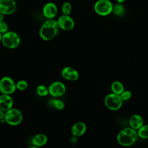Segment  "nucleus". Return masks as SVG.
Returning <instances> with one entry per match:
<instances>
[{"instance_id": "f257e3e1", "label": "nucleus", "mask_w": 148, "mask_h": 148, "mask_svg": "<svg viewBox=\"0 0 148 148\" xmlns=\"http://www.w3.org/2000/svg\"><path fill=\"white\" fill-rule=\"evenodd\" d=\"M60 28L57 21L54 18L46 20L39 30V35L44 40H50L53 39L58 34Z\"/></svg>"}, {"instance_id": "f03ea898", "label": "nucleus", "mask_w": 148, "mask_h": 148, "mask_svg": "<svg viewBox=\"0 0 148 148\" xmlns=\"http://www.w3.org/2000/svg\"><path fill=\"white\" fill-rule=\"evenodd\" d=\"M138 138L137 131L131 127L121 130L117 135L118 143L123 146H130L134 145Z\"/></svg>"}, {"instance_id": "7ed1b4c3", "label": "nucleus", "mask_w": 148, "mask_h": 148, "mask_svg": "<svg viewBox=\"0 0 148 148\" xmlns=\"http://www.w3.org/2000/svg\"><path fill=\"white\" fill-rule=\"evenodd\" d=\"M20 37L16 32L8 31L2 35L1 43L8 49H15L20 45Z\"/></svg>"}, {"instance_id": "20e7f679", "label": "nucleus", "mask_w": 148, "mask_h": 148, "mask_svg": "<svg viewBox=\"0 0 148 148\" xmlns=\"http://www.w3.org/2000/svg\"><path fill=\"white\" fill-rule=\"evenodd\" d=\"M4 120L5 123L12 126L20 124L23 120V114L21 111L16 108H11L5 112Z\"/></svg>"}, {"instance_id": "39448f33", "label": "nucleus", "mask_w": 148, "mask_h": 148, "mask_svg": "<svg viewBox=\"0 0 148 148\" xmlns=\"http://www.w3.org/2000/svg\"><path fill=\"white\" fill-rule=\"evenodd\" d=\"M113 3L110 0H98L94 5L95 12L101 16H106L112 13Z\"/></svg>"}, {"instance_id": "423d86ee", "label": "nucleus", "mask_w": 148, "mask_h": 148, "mask_svg": "<svg viewBox=\"0 0 148 148\" xmlns=\"http://www.w3.org/2000/svg\"><path fill=\"white\" fill-rule=\"evenodd\" d=\"M123 100L120 95L115 93L108 94L104 99L105 106L111 110H117L122 106Z\"/></svg>"}, {"instance_id": "0eeeda50", "label": "nucleus", "mask_w": 148, "mask_h": 148, "mask_svg": "<svg viewBox=\"0 0 148 148\" xmlns=\"http://www.w3.org/2000/svg\"><path fill=\"white\" fill-rule=\"evenodd\" d=\"M17 89L16 83L9 76H4L0 80V92L1 94L11 95Z\"/></svg>"}, {"instance_id": "6e6552de", "label": "nucleus", "mask_w": 148, "mask_h": 148, "mask_svg": "<svg viewBox=\"0 0 148 148\" xmlns=\"http://www.w3.org/2000/svg\"><path fill=\"white\" fill-rule=\"evenodd\" d=\"M49 94L54 97H59L63 95L66 91L65 84L60 81H56L51 83L49 87Z\"/></svg>"}, {"instance_id": "1a4fd4ad", "label": "nucleus", "mask_w": 148, "mask_h": 148, "mask_svg": "<svg viewBox=\"0 0 148 148\" xmlns=\"http://www.w3.org/2000/svg\"><path fill=\"white\" fill-rule=\"evenodd\" d=\"M17 9V3L15 0H0V12L4 15L14 13Z\"/></svg>"}, {"instance_id": "9d476101", "label": "nucleus", "mask_w": 148, "mask_h": 148, "mask_svg": "<svg viewBox=\"0 0 148 148\" xmlns=\"http://www.w3.org/2000/svg\"><path fill=\"white\" fill-rule=\"evenodd\" d=\"M57 21L59 28L64 31L72 30L75 27V21L69 15L62 14Z\"/></svg>"}, {"instance_id": "9b49d317", "label": "nucleus", "mask_w": 148, "mask_h": 148, "mask_svg": "<svg viewBox=\"0 0 148 148\" xmlns=\"http://www.w3.org/2000/svg\"><path fill=\"white\" fill-rule=\"evenodd\" d=\"M57 13L58 8L54 2H47L43 7L42 13L47 19L54 18L57 16Z\"/></svg>"}, {"instance_id": "f8f14e48", "label": "nucleus", "mask_w": 148, "mask_h": 148, "mask_svg": "<svg viewBox=\"0 0 148 148\" xmlns=\"http://www.w3.org/2000/svg\"><path fill=\"white\" fill-rule=\"evenodd\" d=\"M61 76L64 79L69 81H76L79 76L78 72L71 66L64 68L61 71Z\"/></svg>"}, {"instance_id": "ddd939ff", "label": "nucleus", "mask_w": 148, "mask_h": 148, "mask_svg": "<svg viewBox=\"0 0 148 148\" xmlns=\"http://www.w3.org/2000/svg\"><path fill=\"white\" fill-rule=\"evenodd\" d=\"M13 100L10 95L2 94L0 96V109L6 112L12 108Z\"/></svg>"}, {"instance_id": "4468645a", "label": "nucleus", "mask_w": 148, "mask_h": 148, "mask_svg": "<svg viewBox=\"0 0 148 148\" xmlns=\"http://www.w3.org/2000/svg\"><path fill=\"white\" fill-rule=\"evenodd\" d=\"M86 130V124L82 121H78L73 125L71 128V132L73 136L79 137L84 134Z\"/></svg>"}, {"instance_id": "2eb2a0df", "label": "nucleus", "mask_w": 148, "mask_h": 148, "mask_svg": "<svg viewBox=\"0 0 148 148\" xmlns=\"http://www.w3.org/2000/svg\"><path fill=\"white\" fill-rule=\"evenodd\" d=\"M130 127L138 130L144 124V121L142 117L139 114H135L131 116L129 120Z\"/></svg>"}, {"instance_id": "dca6fc26", "label": "nucleus", "mask_w": 148, "mask_h": 148, "mask_svg": "<svg viewBox=\"0 0 148 148\" xmlns=\"http://www.w3.org/2000/svg\"><path fill=\"white\" fill-rule=\"evenodd\" d=\"M48 140L47 135L44 134H38L35 135L32 139V143L35 147H41L45 145Z\"/></svg>"}, {"instance_id": "f3484780", "label": "nucleus", "mask_w": 148, "mask_h": 148, "mask_svg": "<svg viewBox=\"0 0 148 148\" xmlns=\"http://www.w3.org/2000/svg\"><path fill=\"white\" fill-rule=\"evenodd\" d=\"M125 8L123 3H118L116 5H113L112 13L116 16L121 17L125 13Z\"/></svg>"}, {"instance_id": "a211bd4d", "label": "nucleus", "mask_w": 148, "mask_h": 148, "mask_svg": "<svg viewBox=\"0 0 148 148\" xmlns=\"http://www.w3.org/2000/svg\"><path fill=\"white\" fill-rule=\"evenodd\" d=\"M111 90L112 92L120 95L124 90V87L120 82L114 81L111 84Z\"/></svg>"}, {"instance_id": "6ab92c4d", "label": "nucleus", "mask_w": 148, "mask_h": 148, "mask_svg": "<svg viewBox=\"0 0 148 148\" xmlns=\"http://www.w3.org/2000/svg\"><path fill=\"white\" fill-rule=\"evenodd\" d=\"M138 137L142 139H147L148 138V125H143L140 128H139L138 131Z\"/></svg>"}, {"instance_id": "aec40b11", "label": "nucleus", "mask_w": 148, "mask_h": 148, "mask_svg": "<svg viewBox=\"0 0 148 148\" xmlns=\"http://www.w3.org/2000/svg\"><path fill=\"white\" fill-rule=\"evenodd\" d=\"M72 8V5L69 2H64L61 6V12L62 13V14L69 15L71 13Z\"/></svg>"}, {"instance_id": "412c9836", "label": "nucleus", "mask_w": 148, "mask_h": 148, "mask_svg": "<svg viewBox=\"0 0 148 148\" xmlns=\"http://www.w3.org/2000/svg\"><path fill=\"white\" fill-rule=\"evenodd\" d=\"M36 92L37 94L41 97L47 96L49 92V88L44 85H39L36 88Z\"/></svg>"}, {"instance_id": "4be33fe9", "label": "nucleus", "mask_w": 148, "mask_h": 148, "mask_svg": "<svg viewBox=\"0 0 148 148\" xmlns=\"http://www.w3.org/2000/svg\"><path fill=\"white\" fill-rule=\"evenodd\" d=\"M53 105L56 109L59 110L63 109L65 107V104L64 102L58 99H55L53 101Z\"/></svg>"}, {"instance_id": "5701e85b", "label": "nucleus", "mask_w": 148, "mask_h": 148, "mask_svg": "<svg viewBox=\"0 0 148 148\" xmlns=\"http://www.w3.org/2000/svg\"><path fill=\"white\" fill-rule=\"evenodd\" d=\"M28 87V83L24 80H20L16 83V88L18 90L24 91Z\"/></svg>"}, {"instance_id": "b1692460", "label": "nucleus", "mask_w": 148, "mask_h": 148, "mask_svg": "<svg viewBox=\"0 0 148 148\" xmlns=\"http://www.w3.org/2000/svg\"><path fill=\"white\" fill-rule=\"evenodd\" d=\"M120 97L123 101H126L130 99L132 96V93L129 90H124L120 94Z\"/></svg>"}, {"instance_id": "393cba45", "label": "nucleus", "mask_w": 148, "mask_h": 148, "mask_svg": "<svg viewBox=\"0 0 148 148\" xmlns=\"http://www.w3.org/2000/svg\"><path fill=\"white\" fill-rule=\"evenodd\" d=\"M7 31H8V25L7 23L4 21H1L0 22V32L3 34Z\"/></svg>"}, {"instance_id": "a878e982", "label": "nucleus", "mask_w": 148, "mask_h": 148, "mask_svg": "<svg viewBox=\"0 0 148 148\" xmlns=\"http://www.w3.org/2000/svg\"><path fill=\"white\" fill-rule=\"evenodd\" d=\"M5 112L3 111L2 109H0V120L3 119L4 118V116H5Z\"/></svg>"}, {"instance_id": "bb28decb", "label": "nucleus", "mask_w": 148, "mask_h": 148, "mask_svg": "<svg viewBox=\"0 0 148 148\" xmlns=\"http://www.w3.org/2000/svg\"><path fill=\"white\" fill-rule=\"evenodd\" d=\"M77 137H76V136H73V138H71V142L72 143H76L77 142Z\"/></svg>"}, {"instance_id": "cd10ccee", "label": "nucleus", "mask_w": 148, "mask_h": 148, "mask_svg": "<svg viewBox=\"0 0 148 148\" xmlns=\"http://www.w3.org/2000/svg\"><path fill=\"white\" fill-rule=\"evenodd\" d=\"M5 15H4L3 13H1V12H0V22H1V21H3V20H4V17H5Z\"/></svg>"}, {"instance_id": "c85d7f7f", "label": "nucleus", "mask_w": 148, "mask_h": 148, "mask_svg": "<svg viewBox=\"0 0 148 148\" xmlns=\"http://www.w3.org/2000/svg\"><path fill=\"white\" fill-rule=\"evenodd\" d=\"M117 2L118 3H123V2H124L125 1V0H116Z\"/></svg>"}, {"instance_id": "c756f323", "label": "nucleus", "mask_w": 148, "mask_h": 148, "mask_svg": "<svg viewBox=\"0 0 148 148\" xmlns=\"http://www.w3.org/2000/svg\"><path fill=\"white\" fill-rule=\"evenodd\" d=\"M2 33H1L0 32V42H1V41H2Z\"/></svg>"}, {"instance_id": "7c9ffc66", "label": "nucleus", "mask_w": 148, "mask_h": 148, "mask_svg": "<svg viewBox=\"0 0 148 148\" xmlns=\"http://www.w3.org/2000/svg\"><path fill=\"white\" fill-rule=\"evenodd\" d=\"M1 92H0V96H1Z\"/></svg>"}]
</instances>
